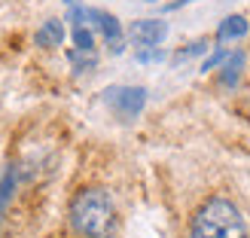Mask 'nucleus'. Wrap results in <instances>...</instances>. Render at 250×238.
I'll list each match as a JSON object with an SVG mask.
<instances>
[{
	"instance_id": "5",
	"label": "nucleus",
	"mask_w": 250,
	"mask_h": 238,
	"mask_svg": "<svg viewBox=\"0 0 250 238\" xmlns=\"http://www.w3.org/2000/svg\"><path fill=\"white\" fill-rule=\"evenodd\" d=\"M165 34H168V24H165V22H159V19H141V22H134L131 28H128L131 43L141 49V52H149V49H156L162 40H165Z\"/></svg>"
},
{
	"instance_id": "1",
	"label": "nucleus",
	"mask_w": 250,
	"mask_h": 238,
	"mask_svg": "<svg viewBox=\"0 0 250 238\" xmlns=\"http://www.w3.org/2000/svg\"><path fill=\"white\" fill-rule=\"evenodd\" d=\"M70 229L77 238H113L116 232V205L107 190L101 186H85L70 198L67 208Z\"/></svg>"
},
{
	"instance_id": "4",
	"label": "nucleus",
	"mask_w": 250,
	"mask_h": 238,
	"mask_svg": "<svg viewBox=\"0 0 250 238\" xmlns=\"http://www.w3.org/2000/svg\"><path fill=\"white\" fill-rule=\"evenodd\" d=\"M104 95H107V107L125 122L134 119L146 104V92L141 86H116V89H107Z\"/></svg>"
},
{
	"instance_id": "6",
	"label": "nucleus",
	"mask_w": 250,
	"mask_h": 238,
	"mask_svg": "<svg viewBox=\"0 0 250 238\" xmlns=\"http://www.w3.org/2000/svg\"><path fill=\"white\" fill-rule=\"evenodd\" d=\"M89 22H92V28L104 37L110 52H122L125 34H122V24H119L116 16H110V12H104V9H89Z\"/></svg>"
},
{
	"instance_id": "12",
	"label": "nucleus",
	"mask_w": 250,
	"mask_h": 238,
	"mask_svg": "<svg viewBox=\"0 0 250 238\" xmlns=\"http://www.w3.org/2000/svg\"><path fill=\"white\" fill-rule=\"evenodd\" d=\"M146 3H153V0H146Z\"/></svg>"
},
{
	"instance_id": "9",
	"label": "nucleus",
	"mask_w": 250,
	"mask_h": 238,
	"mask_svg": "<svg viewBox=\"0 0 250 238\" xmlns=\"http://www.w3.org/2000/svg\"><path fill=\"white\" fill-rule=\"evenodd\" d=\"M241 65H244L241 55H226V65H223V73H220L223 86H235V83H238V77H241Z\"/></svg>"
},
{
	"instance_id": "3",
	"label": "nucleus",
	"mask_w": 250,
	"mask_h": 238,
	"mask_svg": "<svg viewBox=\"0 0 250 238\" xmlns=\"http://www.w3.org/2000/svg\"><path fill=\"white\" fill-rule=\"evenodd\" d=\"M70 3V24H73V49H70V61L77 70H89L95 67V28L89 22V9L73 3V0H67Z\"/></svg>"
},
{
	"instance_id": "11",
	"label": "nucleus",
	"mask_w": 250,
	"mask_h": 238,
	"mask_svg": "<svg viewBox=\"0 0 250 238\" xmlns=\"http://www.w3.org/2000/svg\"><path fill=\"white\" fill-rule=\"evenodd\" d=\"M180 3H192V0H180ZM180 3H177V6H180Z\"/></svg>"
},
{
	"instance_id": "2",
	"label": "nucleus",
	"mask_w": 250,
	"mask_h": 238,
	"mask_svg": "<svg viewBox=\"0 0 250 238\" xmlns=\"http://www.w3.org/2000/svg\"><path fill=\"white\" fill-rule=\"evenodd\" d=\"M189 238H247V223L238 205L214 195L195 211L189 223Z\"/></svg>"
},
{
	"instance_id": "10",
	"label": "nucleus",
	"mask_w": 250,
	"mask_h": 238,
	"mask_svg": "<svg viewBox=\"0 0 250 238\" xmlns=\"http://www.w3.org/2000/svg\"><path fill=\"white\" fill-rule=\"evenodd\" d=\"M12 193H16V174L6 171L3 180H0V223H3V214H6V208L12 202Z\"/></svg>"
},
{
	"instance_id": "8",
	"label": "nucleus",
	"mask_w": 250,
	"mask_h": 238,
	"mask_svg": "<svg viewBox=\"0 0 250 238\" xmlns=\"http://www.w3.org/2000/svg\"><path fill=\"white\" fill-rule=\"evenodd\" d=\"M244 34H247V19H244V16H229V19H223L220 31H217L220 40H238V37H244Z\"/></svg>"
},
{
	"instance_id": "7",
	"label": "nucleus",
	"mask_w": 250,
	"mask_h": 238,
	"mask_svg": "<svg viewBox=\"0 0 250 238\" xmlns=\"http://www.w3.org/2000/svg\"><path fill=\"white\" fill-rule=\"evenodd\" d=\"M34 40H37V46H40V49H55V46H61V40H64V24H61L58 19L43 22Z\"/></svg>"
}]
</instances>
